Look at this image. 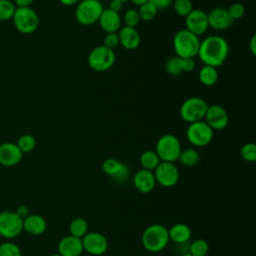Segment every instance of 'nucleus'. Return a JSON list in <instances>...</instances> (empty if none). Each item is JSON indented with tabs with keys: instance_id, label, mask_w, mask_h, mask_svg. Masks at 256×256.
I'll return each mask as SVG.
<instances>
[{
	"instance_id": "46",
	"label": "nucleus",
	"mask_w": 256,
	"mask_h": 256,
	"mask_svg": "<svg viewBox=\"0 0 256 256\" xmlns=\"http://www.w3.org/2000/svg\"><path fill=\"white\" fill-rule=\"evenodd\" d=\"M130 1H131L134 5H136V6H141L142 4L148 2L149 0H130Z\"/></svg>"
},
{
	"instance_id": "11",
	"label": "nucleus",
	"mask_w": 256,
	"mask_h": 256,
	"mask_svg": "<svg viewBox=\"0 0 256 256\" xmlns=\"http://www.w3.org/2000/svg\"><path fill=\"white\" fill-rule=\"evenodd\" d=\"M156 183L161 186L170 188L175 186L179 180V171L176 165L172 162L161 161L153 171Z\"/></svg>"
},
{
	"instance_id": "43",
	"label": "nucleus",
	"mask_w": 256,
	"mask_h": 256,
	"mask_svg": "<svg viewBox=\"0 0 256 256\" xmlns=\"http://www.w3.org/2000/svg\"><path fill=\"white\" fill-rule=\"evenodd\" d=\"M22 219L25 218L27 215H29V210L26 206H19L18 209L15 211Z\"/></svg>"
},
{
	"instance_id": "18",
	"label": "nucleus",
	"mask_w": 256,
	"mask_h": 256,
	"mask_svg": "<svg viewBox=\"0 0 256 256\" xmlns=\"http://www.w3.org/2000/svg\"><path fill=\"white\" fill-rule=\"evenodd\" d=\"M83 251L81 238L72 235L63 237L58 243V253L61 256H80Z\"/></svg>"
},
{
	"instance_id": "30",
	"label": "nucleus",
	"mask_w": 256,
	"mask_h": 256,
	"mask_svg": "<svg viewBox=\"0 0 256 256\" xmlns=\"http://www.w3.org/2000/svg\"><path fill=\"white\" fill-rule=\"evenodd\" d=\"M165 70L171 76H178L182 71V62L181 58L178 56H172L167 59L165 63Z\"/></svg>"
},
{
	"instance_id": "31",
	"label": "nucleus",
	"mask_w": 256,
	"mask_h": 256,
	"mask_svg": "<svg viewBox=\"0 0 256 256\" xmlns=\"http://www.w3.org/2000/svg\"><path fill=\"white\" fill-rule=\"evenodd\" d=\"M137 11H138L140 20H143V21H151L152 19L155 18L158 12L157 8L149 1L139 6V9Z\"/></svg>"
},
{
	"instance_id": "41",
	"label": "nucleus",
	"mask_w": 256,
	"mask_h": 256,
	"mask_svg": "<svg viewBox=\"0 0 256 256\" xmlns=\"http://www.w3.org/2000/svg\"><path fill=\"white\" fill-rule=\"evenodd\" d=\"M122 7H123V3H121L120 1H118V0H110L108 9H110V10H112L114 12L119 13L121 11Z\"/></svg>"
},
{
	"instance_id": "2",
	"label": "nucleus",
	"mask_w": 256,
	"mask_h": 256,
	"mask_svg": "<svg viewBox=\"0 0 256 256\" xmlns=\"http://www.w3.org/2000/svg\"><path fill=\"white\" fill-rule=\"evenodd\" d=\"M173 48L180 58H194L198 54L200 39L187 29L178 30L173 37Z\"/></svg>"
},
{
	"instance_id": "48",
	"label": "nucleus",
	"mask_w": 256,
	"mask_h": 256,
	"mask_svg": "<svg viewBox=\"0 0 256 256\" xmlns=\"http://www.w3.org/2000/svg\"><path fill=\"white\" fill-rule=\"evenodd\" d=\"M49 256H61L59 253H56V254H51V255H49Z\"/></svg>"
},
{
	"instance_id": "3",
	"label": "nucleus",
	"mask_w": 256,
	"mask_h": 256,
	"mask_svg": "<svg viewBox=\"0 0 256 256\" xmlns=\"http://www.w3.org/2000/svg\"><path fill=\"white\" fill-rule=\"evenodd\" d=\"M168 229L161 224H152L148 226L142 234L143 247L152 253L162 251L169 242Z\"/></svg>"
},
{
	"instance_id": "45",
	"label": "nucleus",
	"mask_w": 256,
	"mask_h": 256,
	"mask_svg": "<svg viewBox=\"0 0 256 256\" xmlns=\"http://www.w3.org/2000/svg\"><path fill=\"white\" fill-rule=\"evenodd\" d=\"M80 0H59V2L64 6H72L79 2Z\"/></svg>"
},
{
	"instance_id": "13",
	"label": "nucleus",
	"mask_w": 256,
	"mask_h": 256,
	"mask_svg": "<svg viewBox=\"0 0 256 256\" xmlns=\"http://www.w3.org/2000/svg\"><path fill=\"white\" fill-rule=\"evenodd\" d=\"M81 240L83 250L91 255H101L105 253L108 248L106 237L99 232H88Z\"/></svg>"
},
{
	"instance_id": "47",
	"label": "nucleus",
	"mask_w": 256,
	"mask_h": 256,
	"mask_svg": "<svg viewBox=\"0 0 256 256\" xmlns=\"http://www.w3.org/2000/svg\"><path fill=\"white\" fill-rule=\"evenodd\" d=\"M181 256H193V255H191L190 253H183Z\"/></svg>"
},
{
	"instance_id": "28",
	"label": "nucleus",
	"mask_w": 256,
	"mask_h": 256,
	"mask_svg": "<svg viewBox=\"0 0 256 256\" xmlns=\"http://www.w3.org/2000/svg\"><path fill=\"white\" fill-rule=\"evenodd\" d=\"M16 144L22 153H29L36 147V139L31 134H23L18 138Z\"/></svg>"
},
{
	"instance_id": "22",
	"label": "nucleus",
	"mask_w": 256,
	"mask_h": 256,
	"mask_svg": "<svg viewBox=\"0 0 256 256\" xmlns=\"http://www.w3.org/2000/svg\"><path fill=\"white\" fill-rule=\"evenodd\" d=\"M47 228L46 220L38 214H29L23 218V230L31 235H40Z\"/></svg>"
},
{
	"instance_id": "15",
	"label": "nucleus",
	"mask_w": 256,
	"mask_h": 256,
	"mask_svg": "<svg viewBox=\"0 0 256 256\" xmlns=\"http://www.w3.org/2000/svg\"><path fill=\"white\" fill-rule=\"evenodd\" d=\"M204 119V121L213 130H222L229 123V116L227 111L222 106L217 104L208 106Z\"/></svg>"
},
{
	"instance_id": "1",
	"label": "nucleus",
	"mask_w": 256,
	"mask_h": 256,
	"mask_svg": "<svg viewBox=\"0 0 256 256\" xmlns=\"http://www.w3.org/2000/svg\"><path fill=\"white\" fill-rule=\"evenodd\" d=\"M228 54V42L221 36L211 35L200 41L197 55L204 65L217 68L225 62Z\"/></svg>"
},
{
	"instance_id": "12",
	"label": "nucleus",
	"mask_w": 256,
	"mask_h": 256,
	"mask_svg": "<svg viewBox=\"0 0 256 256\" xmlns=\"http://www.w3.org/2000/svg\"><path fill=\"white\" fill-rule=\"evenodd\" d=\"M185 25L188 31L196 36L203 35L209 28L207 13L201 9H193L185 17Z\"/></svg>"
},
{
	"instance_id": "17",
	"label": "nucleus",
	"mask_w": 256,
	"mask_h": 256,
	"mask_svg": "<svg viewBox=\"0 0 256 256\" xmlns=\"http://www.w3.org/2000/svg\"><path fill=\"white\" fill-rule=\"evenodd\" d=\"M23 153L16 143L4 142L0 144V164L6 167L15 166L22 160Z\"/></svg>"
},
{
	"instance_id": "25",
	"label": "nucleus",
	"mask_w": 256,
	"mask_h": 256,
	"mask_svg": "<svg viewBox=\"0 0 256 256\" xmlns=\"http://www.w3.org/2000/svg\"><path fill=\"white\" fill-rule=\"evenodd\" d=\"M140 164L143 169L154 171V169L158 166V164L161 162L158 155L155 151L152 150H146L144 151L139 158Z\"/></svg>"
},
{
	"instance_id": "9",
	"label": "nucleus",
	"mask_w": 256,
	"mask_h": 256,
	"mask_svg": "<svg viewBox=\"0 0 256 256\" xmlns=\"http://www.w3.org/2000/svg\"><path fill=\"white\" fill-rule=\"evenodd\" d=\"M214 136V130L204 121L190 123L186 129V138L189 143L196 147L208 145Z\"/></svg>"
},
{
	"instance_id": "49",
	"label": "nucleus",
	"mask_w": 256,
	"mask_h": 256,
	"mask_svg": "<svg viewBox=\"0 0 256 256\" xmlns=\"http://www.w3.org/2000/svg\"><path fill=\"white\" fill-rule=\"evenodd\" d=\"M118 1H120L121 3H125V2H127L128 0H118Z\"/></svg>"
},
{
	"instance_id": "36",
	"label": "nucleus",
	"mask_w": 256,
	"mask_h": 256,
	"mask_svg": "<svg viewBox=\"0 0 256 256\" xmlns=\"http://www.w3.org/2000/svg\"><path fill=\"white\" fill-rule=\"evenodd\" d=\"M241 157L246 162H254L256 160V145L254 143H246L240 150Z\"/></svg>"
},
{
	"instance_id": "44",
	"label": "nucleus",
	"mask_w": 256,
	"mask_h": 256,
	"mask_svg": "<svg viewBox=\"0 0 256 256\" xmlns=\"http://www.w3.org/2000/svg\"><path fill=\"white\" fill-rule=\"evenodd\" d=\"M249 49L253 55H256V35H252L249 42Z\"/></svg>"
},
{
	"instance_id": "32",
	"label": "nucleus",
	"mask_w": 256,
	"mask_h": 256,
	"mask_svg": "<svg viewBox=\"0 0 256 256\" xmlns=\"http://www.w3.org/2000/svg\"><path fill=\"white\" fill-rule=\"evenodd\" d=\"M15 10L16 6L11 0H0V21L12 19Z\"/></svg>"
},
{
	"instance_id": "23",
	"label": "nucleus",
	"mask_w": 256,
	"mask_h": 256,
	"mask_svg": "<svg viewBox=\"0 0 256 256\" xmlns=\"http://www.w3.org/2000/svg\"><path fill=\"white\" fill-rule=\"evenodd\" d=\"M169 239L176 244H185L191 237V229L189 226L183 223L173 225L169 230Z\"/></svg>"
},
{
	"instance_id": "20",
	"label": "nucleus",
	"mask_w": 256,
	"mask_h": 256,
	"mask_svg": "<svg viewBox=\"0 0 256 256\" xmlns=\"http://www.w3.org/2000/svg\"><path fill=\"white\" fill-rule=\"evenodd\" d=\"M100 28L106 33L118 32L121 28L122 18L119 13L114 12L110 9H104L98 20Z\"/></svg>"
},
{
	"instance_id": "7",
	"label": "nucleus",
	"mask_w": 256,
	"mask_h": 256,
	"mask_svg": "<svg viewBox=\"0 0 256 256\" xmlns=\"http://www.w3.org/2000/svg\"><path fill=\"white\" fill-rule=\"evenodd\" d=\"M208 108L206 101L200 97H190L180 106V117L187 123H193L204 119Z\"/></svg>"
},
{
	"instance_id": "4",
	"label": "nucleus",
	"mask_w": 256,
	"mask_h": 256,
	"mask_svg": "<svg viewBox=\"0 0 256 256\" xmlns=\"http://www.w3.org/2000/svg\"><path fill=\"white\" fill-rule=\"evenodd\" d=\"M103 10L100 0H80L75 8V19L81 25H93L98 22Z\"/></svg>"
},
{
	"instance_id": "34",
	"label": "nucleus",
	"mask_w": 256,
	"mask_h": 256,
	"mask_svg": "<svg viewBox=\"0 0 256 256\" xmlns=\"http://www.w3.org/2000/svg\"><path fill=\"white\" fill-rule=\"evenodd\" d=\"M0 256H21V250L15 243L5 241L0 244Z\"/></svg>"
},
{
	"instance_id": "27",
	"label": "nucleus",
	"mask_w": 256,
	"mask_h": 256,
	"mask_svg": "<svg viewBox=\"0 0 256 256\" xmlns=\"http://www.w3.org/2000/svg\"><path fill=\"white\" fill-rule=\"evenodd\" d=\"M178 160L182 165L186 167H193L198 164L200 156L198 151L194 148H186L184 150H181Z\"/></svg>"
},
{
	"instance_id": "16",
	"label": "nucleus",
	"mask_w": 256,
	"mask_h": 256,
	"mask_svg": "<svg viewBox=\"0 0 256 256\" xmlns=\"http://www.w3.org/2000/svg\"><path fill=\"white\" fill-rule=\"evenodd\" d=\"M207 18L209 27L218 31L228 29L233 23V19L230 17L227 8L224 7L213 8L207 14Z\"/></svg>"
},
{
	"instance_id": "8",
	"label": "nucleus",
	"mask_w": 256,
	"mask_h": 256,
	"mask_svg": "<svg viewBox=\"0 0 256 256\" xmlns=\"http://www.w3.org/2000/svg\"><path fill=\"white\" fill-rule=\"evenodd\" d=\"M12 20L15 28L23 34H31L39 26L38 14L31 7L16 8Z\"/></svg>"
},
{
	"instance_id": "33",
	"label": "nucleus",
	"mask_w": 256,
	"mask_h": 256,
	"mask_svg": "<svg viewBox=\"0 0 256 256\" xmlns=\"http://www.w3.org/2000/svg\"><path fill=\"white\" fill-rule=\"evenodd\" d=\"M172 6L175 13L181 17H186L193 10L191 0H174Z\"/></svg>"
},
{
	"instance_id": "35",
	"label": "nucleus",
	"mask_w": 256,
	"mask_h": 256,
	"mask_svg": "<svg viewBox=\"0 0 256 256\" xmlns=\"http://www.w3.org/2000/svg\"><path fill=\"white\" fill-rule=\"evenodd\" d=\"M122 20H123L125 26L132 27V28H135L141 21L138 11L136 9H132V8L126 10V12L123 15Z\"/></svg>"
},
{
	"instance_id": "21",
	"label": "nucleus",
	"mask_w": 256,
	"mask_h": 256,
	"mask_svg": "<svg viewBox=\"0 0 256 256\" xmlns=\"http://www.w3.org/2000/svg\"><path fill=\"white\" fill-rule=\"evenodd\" d=\"M119 43L127 50H134L139 47L141 37L139 32L132 27L123 26L118 31Z\"/></svg>"
},
{
	"instance_id": "19",
	"label": "nucleus",
	"mask_w": 256,
	"mask_h": 256,
	"mask_svg": "<svg viewBox=\"0 0 256 256\" xmlns=\"http://www.w3.org/2000/svg\"><path fill=\"white\" fill-rule=\"evenodd\" d=\"M133 184L134 187L141 193L146 194L151 192L156 185V180L153 171L146 170L143 168L140 169L133 176Z\"/></svg>"
},
{
	"instance_id": "38",
	"label": "nucleus",
	"mask_w": 256,
	"mask_h": 256,
	"mask_svg": "<svg viewBox=\"0 0 256 256\" xmlns=\"http://www.w3.org/2000/svg\"><path fill=\"white\" fill-rule=\"evenodd\" d=\"M119 36L117 32L113 33H106V36L104 37V43L103 45L106 46L109 49H114L119 45Z\"/></svg>"
},
{
	"instance_id": "10",
	"label": "nucleus",
	"mask_w": 256,
	"mask_h": 256,
	"mask_svg": "<svg viewBox=\"0 0 256 256\" xmlns=\"http://www.w3.org/2000/svg\"><path fill=\"white\" fill-rule=\"evenodd\" d=\"M23 230V219L15 211L0 212V236L12 239L18 236Z\"/></svg>"
},
{
	"instance_id": "24",
	"label": "nucleus",
	"mask_w": 256,
	"mask_h": 256,
	"mask_svg": "<svg viewBox=\"0 0 256 256\" xmlns=\"http://www.w3.org/2000/svg\"><path fill=\"white\" fill-rule=\"evenodd\" d=\"M199 80L204 86H213L218 80V71L216 68L204 65L199 71Z\"/></svg>"
},
{
	"instance_id": "39",
	"label": "nucleus",
	"mask_w": 256,
	"mask_h": 256,
	"mask_svg": "<svg viewBox=\"0 0 256 256\" xmlns=\"http://www.w3.org/2000/svg\"><path fill=\"white\" fill-rule=\"evenodd\" d=\"M181 62L183 72H191L194 70L196 66V63L193 58H181Z\"/></svg>"
},
{
	"instance_id": "42",
	"label": "nucleus",
	"mask_w": 256,
	"mask_h": 256,
	"mask_svg": "<svg viewBox=\"0 0 256 256\" xmlns=\"http://www.w3.org/2000/svg\"><path fill=\"white\" fill-rule=\"evenodd\" d=\"M34 0H14V4L16 8H24V7H30V5L33 3Z\"/></svg>"
},
{
	"instance_id": "5",
	"label": "nucleus",
	"mask_w": 256,
	"mask_h": 256,
	"mask_svg": "<svg viewBox=\"0 0 256 256\" xmlns=\"http://www.w3.org/2000/svg\"><path fill=\"white\" fill-rule=\"evenodd\" d=\"M182 148L180 140L173 134H165L161 136L155 147V152L160 161L174 163L178 160Z\"/></svg>"
},
{
	"instance_id": "14",
	"label": "nucleus",
	"mask_w": 256,
	"mask_h": 256,
	"mask_svg": "<svg viewBox=\"0 0 256 256\" xmlns=\"http://www.w3.org/2000/svg\"><path fill=\"white\" fill-rule=\"evenodd\" d=\"M102 171L112 180L119 183L125 182L130 175V170L128 166L123 162H120L113 158H108L104 160V162L102 163Z\"/></svg>"
},
{
	"instance_id": "40",
	"label": "nucleus",
	"mask_w": 256,
	"mask_h": 256,
	"mask_svg": "<svg viewBox=\"0 0 256 256\" xmlns=\"http://www.w3.org/2000/svg\"><path fill=\"white\" fill-rule=\"evenodd\" d=\"M174 0H149L150 3H152L157 10H164L167 9L172 5Z\"/></svg>"
},
{
	"instance_id": "37",
	"label": "nucleus",
	"mask_w": 256,
	"mask_h": 256,
	"mask_svg": "<svg viewBox=\"0 0 256 256\" xmlns=\"http://www.w3.org/2000/svg\"><path fill=\"white\" fill-rule=\"evenodd\" d=\"M229 15L233 20H238L240 18L243 17V15L245 14V7L243 4L236 2L234 4H232L228 9Z\"/></svg>"
},
{
	"instance_id": "26",
	"label": "nucleus",
	"mask_w": 256,
	"mask_h": 256,
	"mask_svg": "<svg viewBox=\"0 0 256 256\" xmlns=\"http://www.w3.org/2000/svg\"><path fill=\"white\" fill-rule=\"evenodd\" d=\"M88 222L80 217L74 218L69 224L70 235L77 238H83L88 233Z\"/></svg>"
},
{
	"instance_id": "29",
	"label": "nucleus",
	"mask_w": 256,
	"mask_h": 256,
	"mask_svg": "<svg viewBox=\"0 0 256 256\" xmlns=\"http://www.w3.org/2000/svg\"><path fill=\"white\" fill-rule=\"evenodd\" d=\"M208 251H209L208 242L204 239H196L190 244L188 253H190L193 256H206Z\"/></svg>"
},
{
	"instance_id": "6",
	"label": "nucleus",
	"mask_w": 256,
	"mask_h": 256,
	"mask_svg": "<svg viewBox=\"0 0 256 256\" xmlns=\"http://www.w3.org/2000/svg\"><path fill=\"white\" fill-rule=\"evenodd\" d=\"M116 60L115 53L112 49L104 45L96 46L88 55V65L96 72H104L112 68Z\"/></svg>"
}]
</instances>
